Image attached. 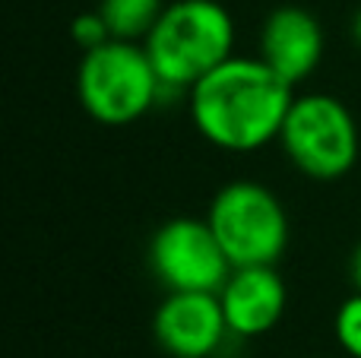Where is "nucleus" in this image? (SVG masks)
Segmentation results:
<instances>
[{
  "mask_svg": "<svg viewBox=\"0 0 361 358\" xmlns=\"http://www.w3.org/2000/svg\"><path fill=\"white\" fill-rule=\"evenodd\" d=\"M279 143L288 162L314 181H336L358 162V124L345 101L326 92L295 95Z\"/></svg>",
  "mask_w": 361,
  "mask_h": 358,
  "instance_id": "39448f33",
  "label": "nucleus"
},
{
  "mask_svg": "<svg viewBox=\"0 0 361 358\" xmlns=\"http://www.w3.org/2000/svg\"><path fill=\"white\" fill-rule=\"evenodd\" d=\"M143 48L165 92L190 89L235 57V19L219 0H175L165 4Z\"/></svg>",
  "mask_w": 361,
  "mask_h": 358,
  "instance_id": "f03ea898",
  "label": "nucleus"
},
{
  "mask_svg": "<svg viewBox=\"0 0 361 358\" xmlns=\"http://www.w3.org/2000/svg\"><path fill=\"white\" fill-rule=\"evenodd\" d=\"M324 57V29L301 6H279L267 16L260 29V61L298 86L317 70Z\"/></svg>",
  "mask_w": 361,
  "mask_h": 358,
  "instance_id": "1a4fd4ad",
  "label": "nucleus"
},
{
  "mask_svg": "<svg viewBox=\"0 0 361 358\" xmlns=\"http://www.w3.org/2000/svg\"><path fill=\"white\" fill-rule=\"evenodd\" d=\"M295 86L260 57H228L187 89L197 133L225 152H257L279 140Z\"/></svg>",
  "mask_w": 361,
  "mask_h": 358,
  "instance_id": "f257e3e1",
  "label": "nucleus"
},
{
  "mask_svg": "<svg viewBox=\"0 0 361 358\" xmlns=\"http://www.w3.org/2000/svg\"><path fill=\"white\" fill-rule=\"evenodd\" d=\"M336 342L349 358H361V292L349 295L333 317Z\"/></svg>",
  "mask_w": 361,
  "mask_h": 358,
  "instance_id": "9b49d317",
  "label": "nucleus"
},
{
  "mask_svg": "<svg viewBox=\"0 0 361 358\" xmlns=\"http://www.w3.org/2000/svg\"><path fill=\"white\" fill-rule=\"evenodd\" d=\"M349 279H352V289L361 292V245L352 251V260H349Z\"/></svg>",
  "mask_w": 361,
  "mask_h": 358,
  "instance_id": "ddd939ff",
  "label": "nucleus"
},
{
  "mask_svg": "<svg viewBox=\"0 0 361 358\" xmlns=\"http://www.w3.org/2000/svg\"><path fill=\"white\" fill-rule=\"evenodd\" d=\"M76 95L92 121L124 127L159 105L165 82L159 80L143 42H111L86 51L76 70Z\"/></svg>",
  "mask_w": 361,
  "mask_h": 358,
  "instance_id": "7ed1b4c3",
  "label": "nucleus"
},
{
  "mask_svg": "<svg viewBox=\"0 0 361 358\" xmlns=\"http://www.w3.org/2000/svg\"><path fill=\"white\" fill-rule=\"evenodd\" d=\"M225 321L235 340L263 336L282 321L288 292L276 266H235L219 289Z\"/></svg>",
  "mask_w": 361,
  "mask_h": 358,
  "instance_id": "6e6552de",
  "label": "nucleus"
},
{
  "mask_svg": "<svg viewBox=\"0 0 361 358\" xmlns=\"http://www.w3.org/2000/svg\"><path fill=\"white\" fill-rule=\"evenodd\" d=\"M70 38H73L76 48H82V54H86V51H92V48H99V44L111 42V32H108L102 13L92 10V13H80V16L70 23Z\"/></svg>",
  "mask_w": 361,
  "mask_h": 358,
  "instance_id": "f8f14e48",
  "label": "nucleus"
},
{
  "mask_svg": "<svg viewBox=\"0 0 361 358\" xmlns=\"http://www.w3.org/2000/svg\"><path fill=\"white\" fill-rule=\"evenodd\" d=\"M95 10L102 13L111 38L121 42H146L152 25L159 23L165 4L162 0H102Z\"/></svg>",
  "mask_w": 361,
  "mask_h": 358,
  "instance_id": "9d476101",
  "label": "nucleus"
},
{
  "mask_svg": "<svg viewBox=\"0 0 361 358\" xmlns=\"http://www.w3.org/2000/svg\"><path fill=\"white\" fill-rule=\"evenodd\" d=\"M152 336L171 358H212L231 340L219 292H169L152 317Z\"/></svg>",
  "mask_w": 361,
  "mask_h": 358,
  "instance_id": "0eeeda50",
  "label": "nucleus"
},
{
  "mask_svg": "<svg viewBox=\"0 0 361 358\" xmlns=\"http://www.w3.org/2000/svg\"><path fill=\"white\" fill-rule=\"evenodd\" d=\"M352 38L361 44V10L355 13V19H352Z\"/></svg>",
  "mask_w": 361,
  "mask_h": 358,
  "instance_id": "4468645a",
  "label": "nucleus"
},
{
  "mask_svg": "<svg viewBox=\"0 0 361 358\" xmlns=\"http://www.w3.org/2000/svg\"><path fill=\"white\" fill-rule=\"evenodd\" d=\"M149 266L169 292H219L235 270L206 219L178 216L149 241Z\"/></svg>",
  "mask_w": 361,
  "mask_h": 358,
  "instance_id": "423d86ee",
  "label": "nucleus"
},
{
  "mask_svg": "<svg viewBox=\"0 0 361 358\" xmlns=\"http://www.w3.org/2000/svg\"><path fill=\"white\" fill-rule=\"evenodd\" d=\"M206 222L231 266H276L288 247V216L269 187L238 178L209 203Z\"/></svg>",
  "mask_w": 361,
  "mask_h": 358,
  "instance_id": "20e7f679",
  "label": "nucleus"
}]
</instances>
